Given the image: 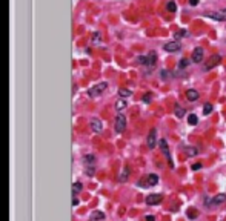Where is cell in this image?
Wrapping results in <instances>:
<instances>
[{"label":"cell","mask_w":226,"mask_h":221,"mask_svg":"<svg viewBox=\"0 0 226 221\" xmlns=\"http://www.w3.org/2000/svg\"><path fill=\"white\" fill-rule=\"evenodd\" d=\"M220 61H221V55H220V54L211 55V57H209V60H208L206 63L203 65V71H211L212 68H215V66L219 65Z\"/></svg>","instance_id":"cell-1"},{"label":"cell","mask_w":226,"mask_h":221,"mask_svg":"<svg viewBox=\"0 0 226 221\" xmlns=\"http://www.w3.org/2000/svg\"><path fill=\"white\" fill-rule=\"evenodd\" d=\"M106 88H108V83L106 82H101V83H99V85H95V86H92L89 91H88V95L89 97H99L101 92H103Z\"/></svg>","instance_id":"cell-2"},{"label":"cell","mask_w":226,"mask_h":221,"mask_svg":"<svg viewBox=\"0 0 226 221\" xmlns=\"http://www.w3.org/2000/svg\"><path fill=\"white\" fill-rule=\"evenodd\" d=\"M158 146H160L162 152L165 154V157H166L168 163H169V166H171V167H174V163H172V158H171V154H169V148H168V143H166V140H160V143H158Z\"/></svg>","instance_id":"cell-3"},{"label":"cell","mask_w":226,"mask_h":221,"mask_svg":"<svg viewBox=\"0 0 226 221\" xmlns=\"http://www.w3.org/2000/svg\"><path fill=\"white\" fill-rule=\"evenodd\" d=\"M125 127H126V117L125 115H122V114H118L117 118H116V132H123L125 131Z\"/></svg>","instance_id":"cell-4"},{"label":"cell","mask_w":226,"mask_h":221,"mask_svg":"<svg viewBox=\"0 0 226 221\" xmlns=\"http://www.w3.org/2000/svg\"><path fill=\"white\" fill-rule=\"evenodd\" d=\"M156 141H157V129L156 127H152L148 135V140H146V144H148L149 149H154L156 148Z\"/></svg>","instance_id":"cell-5"},{"label":"cell","mask_w":226,"mask_h":221,"mask_svg":"<svg viewBox=\"0 0 226 221\" xmlns=\"http://www.w3.org/2000/svg\"><path fill=\"white\" fill-rule=\"evenodd\" d=\"M163 200V197L160 195V193H152V195H149V197H146V204H149V206H154V204H158V203H162Z\"/></svg>","instance_id":"cell-6"},{"label":"cell","mask_w":226,"mask_h":221,"mask_svg":"<svg viewBox=\"0 0 226 221\" xmlns=\"http://www.w3.org/2000/svg\"><path fill=\"white\" fill-rule=\"evenodd\" d=\"M163 49H165L166 52H177V51L181 49V46H180L179 42H168L166 45L163 46Z\"/></svg>","instance_id":"cell-7"},{"label":"cell","mask_w":226,"mask_h":221,"mask_svg":"<svg viewBox=\"0 0 226 221\" xmlns=\"http://www.w3.org/2000/svg\"><path fill=\"white\" fill-rule=\"evenodd\" d=\"M89 125H91V129L94 131V132H97V134L103 131V123H101V121L99 120V118H92Z\"/></svg>","instance_id":"cell-8"},{"label":"cell","mask_w":226,"mask_h":221,"mask_svg":"<svg viewBox=\"0 0 226 221\" xmlns=\"http://www.w3.org/2000/svg\"><path fill=\"white\" fill-rule=\"evenodd\" d=\"M203 54H205V51L202 49V48H196L192 52V61L194 63H200L203 60Z\"/></svg>","instance_id":"cell-9"},{"label":"cell","mask_w":226,"mask_h":221,"mask_svg":"<svg viewBox=\"0 0 226 221\" xmlns=\"http://www.w3.org/2000/svg\"><path fill=\"white\" fill-rule=\"evenodd\" d=\"M146 59H148V63H146V65L152 69L154 66H156V61H157V54H156V52H151V54H148Z\"/></svg>","instance_id":"cell-10"},{"label":"cell","mask_w":226,"mask_h":221,"mask_svg":"<svg viewBox=\"0 0 226 221\" xmlns=\"http://www.w3.org/2000/svg\"><path fill=\"white\" fill-rule=\"evenodd\" d=\"M186 98H188L189 101H196L198 98V92L196 89H188L186 91Z\"/></svg>","instance_id":"cell-11"},{"label":"cell","mask_w":226,"mask_h":221,"mask_svg":"<svg viewBox=\"0 0 226 221\" xmlns=\"http://www.w3.org/2000/svg\"><path fill=\"white\" fill-rule=\"evenodd\" d=\"M206 17H209V19H214V20H219V22H223L225 20V17L221 15V12H208Z\"/></svg>","instance_id":"cell-12"},{"label":"cell","mask_w":226,"mask_h":221,"mask_svg":"<svg viewBox=\"0 0 226 221\" xmlns=\"http://www.w3.org/2000/svg\"><path fill=\"white\" fill-rule=\"evenodd\" d=\"M226 201V195L225 193H219V195H215L212 198V204H221V203Z\"/></svg>","instance_id":"cell-13"},{"label":"cell","mask_w":226,"mask_h":221,"mask_svg":"<svg viewBox=\"0 0 226 221\" xmlns=\"http://www.w3.org/2000/svg\"><path fill=\"white\" fill-rule=\"evenodd\" d=\"M174 114H175V117H177V118H183V117H185V109L181 108L180 104H175V108H174Z\"/></svg>","instance_id":"cell-14"},{"label":"cell","mask_w":226,"mask_h":221,"mask_svg":"<svg viewBox=\"0 0 226 221\" xmlns=\"http://www.w3.org/2000/svg\"><path fill=\"white\" fill-rule=\"evenodd\" d=\"M148 184L149 186H156V184L158 183V177L156 175V174H151V175H148Z\"/></svg>","instance_id":"cell-15"},{"label":"cell","mask_w":226,"mask_h":221,"mask_svg":"<svg viewBox=\"0 0 226 221\" xmlns=\"http://www.w3.org/2000/svg\"><path fill=\"white\" fill-rule=\"evenodd\" d=\"M125 108H126V98H120V100L116 101V109L117 110H123Z\"/></svg>","instance_id":"cell-16"},{"label":"cell","mask_w":226,"mask_h":221,"mask_svg":"<svg viewBox=\"0 0 226 221\" xmlns=\"http://www.w3.org/2000/svg\"><path fill=\"white\" fill-rule=\"evenodd\" d=\"M91 218L95 220V221L97 220H105V214H103V212H100V210H94L91 214Z\"/></svg>","instance_id":"cell-17"},{"label":"cell","mask_w":226,"mask_h":221,"mask_svg":"<svg viewBox=\"0 0 226 221\" xmlns=\"http://www.w3.org/2000/svg\"><path fill=\"white\" fill-rule=\"evenodd\" d=\"M185 152H186V155H188V157H196L197 154H198V149H197V148H192V146H191V148H188Z\"/></svg>","instance_id":"cell-18"},{"label":"cell","mask_w":226,"mask_h":221,"mask_svg":"<svg viewBox=\"0 0 226 221\" xmlns=\"http://www.w3.org/2000/svg\"><path fill=\"white\" fill-rule=\"evenodd\" d=\"M188 123H189V125H192V126L197 125V123H198V118H197L196 114H189V115H188Z\"/></svg>","instance_id":"cell-19"},{"label":"cell","mask_w":226,"mask_h":221,"mask_svg":"<svg viewBox=\"0 0 226 221\" xmlns=\"http://www.w3.org/2000/svg\"><path fill=\"white\" fill-rule=\"evenodd\" d=\"M128 177H129V167H125V169H123V172H122V175L118 177V180L123 183V181L128 180Z\"/></svg>","instance_id":"cell-20"},{"label":"cell","mask_w":226,"mask_h":221,"mask_svg":"<svg viewBox=\"0 0 226 221\" xmlns=\"http://www.w3.org/2000/svg\"><path fill=\"white\" fill-rule=\"evenodd\" d=\"M118 95L122 97V98H126V97H131L132 95V92L129 89H125V88H122L120 91H118Z\"/></svg>","instance_id":"cell-21"},{"label":"cell","mask_w":226,"mask_h":221,"mask_svg":"<svg viewBox=\"0 0 226 221\" xmlns=\"http://www.w3.org/2000/svg\"><path fill=\"white\" fill-rule=\"evenodd\" d=\"M82 189H83V184L80 183V181H75V183H74V187H72V192H74V195H77V193L80 192Z\"/></svg>","instance_id":"cell-22"},{"label":"cell","mask_w":226,"mask_h":221,"mask_svg":"<svg viewBox=\"0 0 226 221\" xmlns=\"http://www.w3.org/2000/svg\"><path fill=\"white\" fill-rule=\"evenodd\" d=\"M211 112H212V104L205 103V106H203V114H205V115H209Z\"/></svg>","instance_id":"cell-23"},{"label":"cell","mask_w":226,"mask_h":221,"mask_svg":"<svg viewBox=\"0 0 226 221\" xmlns=\"http://www.w3.org/2000/svg\"><path fill=\"white\" fill-rule=\"evenodd\" d=\"M166 8H168V11H171V12H175L177 11V5H175V2H169L166 5Z\"/></svg>","instance_id":"cell-24"},{"label":"cell","mask_w":226,"mask_h":221,"mask_svg":"<svg viewBox=\"0 0 226 221\" xmlns=\"http://www.w3.org/2000/svg\"><path fill=\"white\" fill-rule=\"evenodd\" d=\"M94 161H95V157L94 155H86L85 157V163H86V164H94Z\"/></svg>","instance_id":"cell-25"},{"label":"cell","mask_w":226,"mask_h":221,"mask_svg":"<svg viewBox=\"0 0 226 221\" xmlns=\"http://www.w3.org/2000/svg\"><path fill=\"white\" fill-rule=\"evenodd\" d=\"M188 65H189L188 59H181V60L179 61V68H180V69H185V68H186V66H188Z\"/></svg>","instance_id":"cell-26"},{"label":"cell","mask_w":226,"mask_h":221,"mask_svg":"<svg viewBox=\"0 0 226 221\" xmlns=\"http://www.w3.org/2000/svg\"><path fill=\"white\" fill-rule=\"evenodd\" d=\"M151 101H152V94H149V92H148V94L143 95V103L148 104V103H151Z\"/></svg>","instance_id":"cell-27"},{"label":"cell","mask_w":226,"mask_h":221,"mask_svg":"<svg viewBox=\"0 0 226 221\" xmlns=\"http://www.w3.org/2000/svg\"><path fill=\"white\" fill-rule=\"evenodd\" d=\"M137 63H140V65H146L148 63V59L143 55H140V57H137Z\"/></svg>","instance_id":"cell-28"},{"label":"cell","mask_w":226,"mask_h":221,"mask_svg":"<svg viewBox=\"0 0 226 221\" xmlns=\"http://www.w3.org/2000/svg\"><path fill=\"white\" fill-rule=\"evenodd\" d=\"M160 77L163 78V80H166V78H169V71H166V69H162V72H160Z\"/></svg>","instance_id":"cell-29"},{"label":"cell","mask_w":226,"mask_h":221,"mask_svg":"<svg viewBox=\"0 0 226 221\" xmlns=\"http://www.w3.org/2000/svg\"><path fill=\"white\" fill-rule=\"evenodd\" d=\"M183 35H188V31H186V29H180L179 32L175 34V38H180V37H183Z\"/></svg>","instance_id":"cell-30"},{"label":"cell","mask_w":226,"mask_h":221,"mask_svg":"<svg viewBox=\"0 0 226 221\" xmlns=\"http://www.w3.org/2000/svg\"><path fill=\"white\" fill-rule=\"evenodd\" d=\"M86 174L89 175V177H92V175H94V167H92V166L88 167V169H86Z\"/></svg>","instance_id":"cell-31"},{"label":"cell","mask_w":226,"mask_h":221,"mask_svg":"<svg viewBox=\"0 0 226 221\" xmlns=\"http://www.w3.org/2000/svg\"><path fill=\"white\" fill-rule=\"evenodd\" d=\"M202 169V163H196V164H192V170H198Z\"/></svg>","instance_id":"cell-32"},{"label":"cell","mask_w":226,"mask_h":221,"mask_svg":"<svg viewBox=\"0 0 226 221\" xmlns=\"http://www.w3.org/2000/svg\"><path fill=\"white\" fill-rule=\"evenodd\" d=\"M146 221H156V216H152V215H146Z\"/></svg>","instance_id":"cell-33"},{"label":"cell","mask_w":226,"mask_h":221,"mask_svg":"<svg viewBox=\"0 0 226 221\" xmlns=\"http://www.w3.org/2000/svg\"><path fill=\"white\" fill-rule=\"evenodd\" d=\"M189 3H191V5H192V6H196V5H197V3H198V0H189Z\"/></svg>","instance_id":"cell-34"},{"label":"cell","mask_w":226,"mask_h":221,"mask_svg":"<svg viewBox=\"0 0 226 221\" xmlns=\"http://www.w3.org/2000/svg\"><path fill=\"white\" fill-rule=\"evenodd\" d=\"M220 12H221V15H223V17H225V20H226V8H225V9H221Z\"/></svg>","instance_id":"cell-35"},{"label":"cell","mask_w":226,"mask_h":221,"mask_svg":"<svg viewBox=\"0 0 226 221\" xmlns=\"http://www.w3.org/2000/svg\"><path fill=\"white\" fill-rule=\"evenodd\" d=\"M72 204H74V206H77V204H78V198H74V201H72Z\"/></svg>","instance_id":"cell-36"},{"label":"cell","mask_w":226,"mask_h":221,"mask_svg":"<svg viewBox=\"0 0 226 221\" xmlns=\"http://www.w3.org/2000/svg\"><path fill=\"white\" fill-rule=\"evenodd\" d=\"M89 221H95V220H89Z\"/></svg>","instance_id":"cell-37"}]
</instances>
